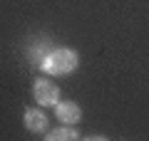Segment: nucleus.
<instances>
[{"label":"nucleus","instance_id":"obj_1","mask_svg":"<svg viewBox=\"0 0 149 141\" xmlns=\"http://www.w3.org/2000/svg\"><path fill=\"white\" fill-rule=\"evenodd\" d=\"M77 64H80L77 52L67 50V47H60V50H52V52L42 59V64H40V67H42L47 74H57V77H62V74L74 72V69H77Z\"/></svg>","mask_w":149,"mask_h":141},{"label":"nucleus","instance_id":"obj_2","mask_svg":"<svg viewBox=\"0 0 149 141\" xmlns=\"http://www.w3.org/2000/svg\"><path fill=\"white\" fill-rule=\"evenodd\" d=\"M32 94H35V102L42 104V106H55L60 102V89L55 87L50 79H35Z\"/></svg>","mask_w":149,"mask_h":141},{"label":"nucleus","instance_id":"obj_3","mask_svg":"<svg viewBox=\"0 0 149 141\" xmlns=\"http://www.w3.org/2000/svg\"><path fill=\"white\" fill-rule=\"evenodd\" d=\"M55 114H57V119L62 121V124H67V126H74L82 119V109L74 104V102H57V104H55Z\"/></svg>","mask_w":149,"mask_h":141},{"label":"nucleus","instance_id":"obj_4","mask_svg":"<svg viewBox=\"0 0 149 141\" xmlns=\"http://www.w3.org/2000/svg\"><path fill=\"white\" fill-rule=\"evenodd\" d=\"M22 121H25V126L32 131V134H42V131L47 129V116H45V111H40V109H27L25 116H22Z\"/></svg>","mask_w":149,"mask_h":141},{"label":"nucleus","instance_id":"obj_5","mask_svg":"<svg viewBox=\"0 0 149 141\" xmlns=\"http://www.w3.org/2000/svg\"><path fill=\"white\" fill-rule=\"evenodd\" d=\"M77 136H80V134H77V129H74V126H62V129L50 131L47 139H50V141H74Z\"/></svg>","mask_w":149,"mask_h":141}]
</instances>
